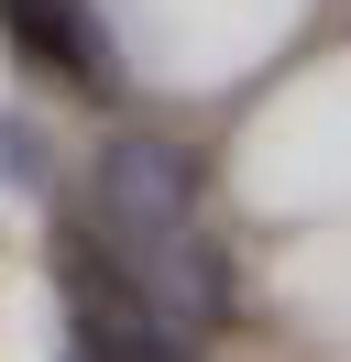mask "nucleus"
I'll use <instances>...</instances> for the list:
<instances>
[{
  "mask_svg": "<svg viewBox=\"0 0 351 362\" xmlns=\"http://www.w3.org/2000/svg\"><path fill=\"white\" fill-rule=\"evenodd\" d=\"M88 220H99L121 286L143 296L165 329H219L231 318V252L197 220V165L154 132H121L88 176Z\"/></svg>",
  "mask_w": 351,
  "mask_h": 362,
  "instance_id": "nucleus-1",
  "label": "nucleus"
},
{
  "mask_svg": "<svg viewBox=\"0 0 351 362\" xmlns=\"http://www.w3.org/2000/svg\"><path fill=\"white\" fill-rule=\"evenodd\" d=\"M0 33H11L44 77H66V88H88V99L121 88V77H110V45L88 33V0H0Z\"/></svg>",
  "mask_w": 351,
  "mask_h": 362,
  "instance_id": "nucleus-2",
  "label": "nucleus"
},
{
  "mask_svg": "<svg viewBox=\"0 0 351 362\" xmlns=\"http://www.w3.org/2000/svg\"><path fill=\"white\" fill-rule=\"evenodd\" d=\"M0 165H11V187H44V132L22 110H0Z\"/></svg>",
  "mask_w": 351,
  "mask_h": 362,
  "instance_id": "nucleus-3",
  "label": "nucleus"
},
{
  "mask_svg": "<svg viewBox=\"0 0 351 362\" xmlns=\"http://www.w3.org/2000/svg\"><path fill=\"white\" fill-rule=\"evenodd\" d=\"M66 362H88V351H66Z\"/></svg>",
  "mask_w": 351,
  "mask_h": 362,
  "instance_id": "nucleus-4",
  "label": "nucleus"
}]
</instances>
